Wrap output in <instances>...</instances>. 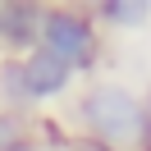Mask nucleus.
Instances as JSON below:
<instances>
[{"label": "nucleus", "instance_id": "obj_4", "mask_svg": "<svg viewBox=\"0 0 151 151\" xmlns=\"http://www.w3.org/2000/svg\"><path fill=\"white\" fill-rule=\"evenodd\" d=\"M41 32V5H19V0H0V46L14 60L37 46Z\"/></svg>", "mask_w": 151, "mask_h": 151}, {"label": "nucleus", "instance_id": "obj_9", "mask_svg": "<svg viewBox=\"0 0 151 151\" xmlns=\"http://www.w3.org/2000/svg\"><path fill=\"white\" fill-rule=\"evenodd\" d=\"M142 151H151V142H147V147H142Z\"/></svg>", "mask_w": 151, "mask_h": 151}, {"label": "nucleus", "instance_id": "obj_5", "mask_svg": "<svg viewBox=\"0 0 151 151\" xmlns=\"http://www.w3.org/2000/svg\"><path fill=\"white\" fill-rule=\"evenodd\" d=\"M32 105L28 96V83H23V64L14 55L0 60V114H23Z\"/></svg>", "mask_w": 151, "mask_h": 151}, {"label": "nucleus", "instance_id": "obj_1", "mask_svg": "<svg viewBox=\"0 0 151 151\" xmlns=\"http://www.w3.org/2000/svg\"><path fill=\"white\" fill-rule=\"evenodd\" d=\"M78 124L83 137L110 151H142L147 147V110L124 83H96L78 96Z\"/></svg>", "mask_w": 151, "mask_h": 151}, {"label": "nucleus", "instance_id": "obj_8", "mask_svg": "<svg viewBox=\"0 0 151 151\" xmlns=\"http://www.w3.org/2000/svg\"><path fill=\"white\" fill-rule=\"evenodd\" d=\"M142 110H147V137H151V96L142 101Z\"/></svg>", "mask_w": 151, "mask_h": 151}, {"label": "nucleus", "instance_id": "obj_3", "mask_svg": "<svg viewBox=\"0 0 151 151\" xmlns=\"http://www.w3.org/2000/svg\"><path fill=\"white\" fill-rule=\"evenodd\" d=\"M19 64H23V83H28L32 101H55V96H64L69 83L78 78L64 60H55L50 50H41V46H32L28 55H19Z\"/></svg>", "mask_w": 151, "mask_h": 151}, {"label": "nucleus", "instance_id": "obj_2", "mask_svg": "<svg viewBox=\"0 0 151 151\" xmlns=\"http://www.w3.org/2000/svg\"><path fill=\"white\" fill-rule=\"evenodd\" d=\"M37 46L50 50L55 60H64L73 73H87V69L101 60V32H96L92 9H73V5H50V9H41Z\"/></svg>", "mask_w": 151, "mask_h": 151}, {"label": "nucleus", "instance_id": "obj_6", "mask_svg": "<svg viewBox=\"0 0 151 151\" xmlns=\"http://www.w3.org/2000/svg\"><path fill=\"white\" fill-rule=\"evenodd\" d=\"M92 19L110 23V28H147L151 5H142V0H101V5H92Z\"/></svg>", "mask_w": 151, "mask_h": 151}, {"label": "nucleus", "instance_id": "obj_7", "mask_svg": "<svg viewBox=\"0 0 151 151\" xmlns=\"http://www.w3.org/2000/svg\"><path fill=\"white\" fill-rule=\"evenodd\" d=\"M60 147H64V151H110V147H101V142L83 137V133H78V137H69V142H60Z\"/></svg>", "mask_w": 151, "mask_h": 151}]
</instances>
